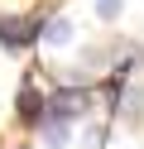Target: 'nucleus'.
<instances>
[{"mask_svg": "<svg viewBox=\"0 0 144 149\" xmlns=\"http://www.w3.org/2000/svg\"><path fill=\"white\" fill-rule=\"evenodd\" d=\"M38 39V15H0V43L5 48H29Z\"/></svg>", "mask_w": 144, "mask_h": 149, "instance_id": "1", "label": "nucleus"}, {"mask_svg": "<svg viewBox=\"0 0 144 149\" xmlns=\"http://www.w3.org/2000/svg\"><path fill=\"white\" fill-rule=\"evenodd\" d=\"M86 111V91H58L53 101H48V116L53 120H72V116H82Z\"/></svg>", "mask_w": 144, "mask_h": 149, "instance_id": "2", "label": "nucleus"}, {"mask_svg": "<svg viewBox=\"0 0 144 149\" xmlns=\"http://www.w3.org/2000/svg\"><path fill=\"white\" fill-rule=\"evenodd\" d=\"M15 111H19V120H24V125H34V120L48 111V101L34 91V82H24V87H19V106H15Z\"/></svg>", "mask_w": 144, "mask_h": 149, "instance_id": "3", "label": "nucleus"}, {"mask_svg": "<svg viewBox=\"0 0 144 149\" xmlns=\"http://www.w3.org/2000/svg\"><path fill=\"white\" fill-rule=\"evenodd\" d=\"M67 34H72V24H67V19H53V24H48V39H53V43H63Z\"/></svg>", "mask_w": 144, "mask_h": 149, "instance_id": "4", "label": "nucleus"}, {"mask_svg": "<svg viewBox=\"0 0 144 149\" xmlns=\"http://www.w3.org/2000/svg\"><path fill=\"white\" fill-rule=\"evenodd\" d=\"M96 15H101V19H115V15H120V0H96Z\"/></svg>", "mask_w": 144, "mask_h": 149, "instance_id": "5", "label": "nucleus"}]
</instances>
